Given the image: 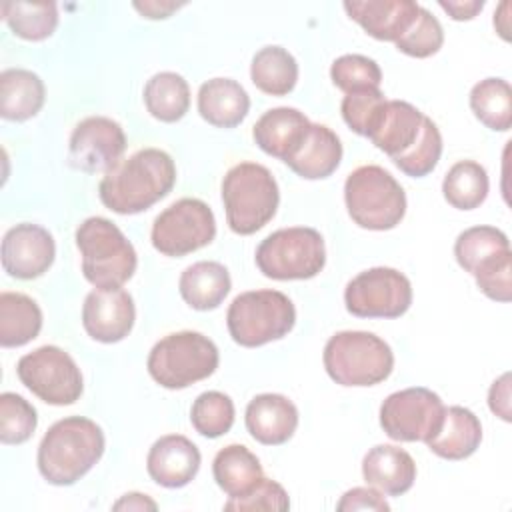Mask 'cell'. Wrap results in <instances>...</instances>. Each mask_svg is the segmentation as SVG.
<instances>
[{
  "label": "cell",
  "instance_id": "6da1fadb",
  "mask_svg": "<svg viewBox=\"0 0 512 512\" xmlns=\"http://www.w3.org/2000/svg\"><path fill=\"white\" fill-rule=\"evenodd\" d=\"M176 184V166L168 152L142 148L120 160L98 184L102 204L122 216L140 214L170 194Z\"/></svg>",
  "mask_w": 512,
  "mask_h": 512
},
{
  "label": "cell",
  "instance_id": "7a4b0ae2",
  "mask_svg": "<svg viewBox=\"0 0 512 512\" xmlns=\"http://www.w3.org/2000/svg\"><path fill=\"white\" fill-rule=\"evenodd\" d=\"M104 432L86 416L54 422L38 446V470L54 486H72L86 476L104 454Z\"/></svg>",
  "mask_w": 512,
  "mask_h": 512
},
{
  "label": "cell",
  "instance_id": "3957f363",
  "mask_svg": "<svg viewBox=\"0 0 512 512\" xmlns=\"http://www.w3.org/2000/svg\"><path fill=\"white\" fill-rule=\"evenodd\" d=\"M76 246L82 256V274L98 290L122 288L138 266L132 242L102 216H90L76 228Z\"/></svg>",
  "mask_w": 512,
  "mask_h": 512
},
{
  "label": "cell",
  "instance_id": "277c9868",
  "mask_svg": "<svg viewBox=\"0 0 512 512\" xmlns=\"http://www.w3.org/2000/svg\"><path fill=\"white\" fill-rule=\"evenodd\" d=\"M226 222L234 234L250 236L276 214L280 192L272 172L256 162L232 166L222 180Z\"/></svg>",
  "mask_w": 512,
  "mask_h": 512
},
{
  "label": "cell",
  "instance_id": "5b68a950",
  "mask_svg": "<svg viewBox=\"0 0 512 512\" xmlns=\"http://www.w3.org/2000/svg\"><path fill=\"white\" fill-rule=\"evenodd\" d=\"M322 360L326 374L340 386H374L394 368L388 342L364 330H342L330 336Z\"/></svg>",
  "mask_w": 512,
  "mask_h": 512
},
{
  "label": "cell",
  "instance_id": "8992f818",
  "mask_svg": "<svg viewBox=\"0 0 512 512\" xmlns=\"http://www.w3.org/2000/svg\"><path fill=\"white\" fill-rule=\"evenodd\" d=\"M348 216L364 230H392L406 214V194L398 180L376 164L358 166L344 182Z\"/></svg>",
  "mask_w": 512,
  "mask_h": 512
},
{
  "label": "cell",
  "instance_id": "52a82bcc",
  "mask_svg": "<svg viewBox=\"0 0 512 512\" xmlns=\"http://www.w3.org/2000/svg\"><path fill=\"white\" fill-rule=\"evenodd\" d=\"M218 362V348L208 336L182 330L164 336L152 346L146 368L162 388L182 390L212 376Z\"/></svg>",
  "mask_w": 512,
  "mask_h": 512
},
{
  "label": "cell",
  "instance_id": "ba28073f",
  "mask_svg": "<svg viewBox=\"0 0 512 512\" xmlns=\"http://www.w3.org/2000/svg\"><path fill=\"white\" fill-rule=\"evenodd\" d=\"M454 256L460 268L474 276L484 296L496 302L512 300V256L508 236L494 226H472L458 234Z\"/></svg>",
  "mask_w": 512,
  "mask_h": 512
},
{
  "label": "cell",
  "instance_id": "9c48e42d",
  "mask_svg": "<svg viewBox=\"0 0 512 512\" xmlns=\"http://www.w3.org/2000/svg\"><path fill=\"white\" fill-rule=\"evenodd\" d=\"M296 324L292 300L278 290H250L238 294L226 312L232 340L244 348L264 346L284 338Z\"/></svg>",
  "mask_w": 512,
  "mask_h": 512
},
{
  "label": "cell",
  "instance_id": "30bf717a",
  "mask_svg": "<svg viewBox=\"0 0 512 512\" xmlns=\"http://www.w3.org/2000/svg\"><path fill=\"white\" fill-rule=\"evenodd\" d=\"M258 270L272 280H308L326 264L324 238L308 226L280 228L256 248Z\"/></svg>",
  "mask_w": 512,
  "mask_h": 512
},
{
  "label": "cell",
  "instance_id": "8fae6325",
  "mask_svg": "<svg viewBox=\"0 0 512 512\" xmlns=\"http://www.w3.org/2000/svg\"><path fill=\"white\" fill-rule=\"evenodd\" d=\"M20 382L50 406H70L80 400L84 380L74 358L58 346H40L16 364Z\"/></svg>",
  "mask_w": 512,
  "mask_h": 512
},
{
  "label": "cell",
  "instance_id": "7c38bea8",
  "mask_svg": "<svg viewBox=\"0 0 512 512\" xmlns=\"http://www.w3.org/2000/svg\"><path fill=\"white\" fill-rule=\"evenodd\" d=\"M216 236L210 206L198 198H180L162 210L152 224V246L164 256H186L208 246Z\"/></svg>",
  "mask_w": 512,
  "mask_h": 512
},
{
  "label": "cell",
  "instance_id": "4fadbf2b",
  "mask_svg": "<svg viewBox=\"0 0 512 512\" xmlns=\"http://www.w3.org/2000/svg\"><path fill=\"white\" fill-rule=\"evenodd\" d=\"M442 398L424 388L412 386L392 392L380 406V426L398 442H428L444 420Z\"/></svg>",
  "mask_w": 512,
  "mask_h": 512
},
{
  "label": "cell",
  "instance_id": "5bb4252c",
  "mask_svg": "<svg viewBox=\"0 0 512 512\" xmlns=\"http://www.w3.org/2000/svg\"><path fill=\"white\" fill-rule=\"evenodd\" d=\"M344 304L358 318H398L412 304V284L396 268H368L346 284Z\"/></svg>",
  "mask_w": 512,
  "mask_h": 512
},
{
  "label": "cell",
  "instance_id": "9a60e30c",
  "mask_svg": "<svg viewBox=\"0 0 512 512\" xmlns=\"http://www.w3.org/2000/svg\"><path fill=\"white\" fill-rule=\"evenodd\" d=\"M126 150L122 126L108 116H88L80 120L68 142V164L86 174L112 170Z\"/></svg>",
  "mask_w": 512,
  "mask_h": 512
},
{
  "label": "cell",
  "instance_id": "2e32d148",
  "mask_svg": "<svg viewBox=\"0 0 512 512\" xmlns=\"http://www.w3.org/2000/svg\"><path fill=\"white\" fill-rule=\"evenodd\" d=\"M54 256V238L38 224H16L2 238V268L12 278H40L52 266Z\"/></svg>",
  "mask_w": 512,
  "mask_h": 512
},
{
  "label": "cell",
  "instance_id": "e0dca14e",
  "mask_svg": "<svg viewBox=\"0 0 512 512\" xmlns=\"http://www.w3.org/2000/svg\"><path fill=\"white\" fill-rule=\"evenodd\" d=\"M136 320L132 296L122 288L92 290L82 306V326L86 334L102 344L124 340Z\"/></svg>",
  "mask_w": 512,
  "mask_h": 512
},
{
  "label": "cell",
  "instance_id": "ac0fdd59",
  "mask_svg": "<svg viewBox=\"0 0 512 512\" xmlns=\"http://www.w3.org/2000/svg\"><path fill=\"white\" fill-rule=\"evenodd\" d=\"M198 446L182 434L158 438L146 456L148 476L164 488H182L190 484L200 470Z\"/></svg>",
  "mask_w": 512,
  "mask_h": 512
},
{
  "label": "cell",
  "instance_id": "d6986e66",
  "mask_svg": "<svg viewBox=\"0 0 512 512\" xmlns=\"http://www.w3.org/2000/svg\"><path fill=\"white\" fill-rule=\"evenodd\" d=\"M344 10L368 36L396 42L416 20L420 6L410 0H352L344 2Z\"/></svg>",
  "mask_w": 512,
  "mask_h": 512
},
{
  "label": "cell",
  "instance_id": "ffe728a7",
  "mask_svg": "<svg viewBox=\"0 0 512 512\" xmlns=\"http://www.w3.org/2000/svg\"><path fill=\"white\" fill-rule=\"evenodd\" d=\"M244 422L256 442L280 446L288 442L298 428V408L282 394H258L248 402Z\"/></svg>",
  "mask_w": 512,
  "mask_h": 512
},
{
  "label": "cell",
  "instance_id": "44dd1931",
  "mask_svg": "<svg viewBox=\"0 0 512 512\" xmlns=\"http://www.w3.org/2000/svg\"><path fill=\"white\" fill-rule=\"evenodd\" d=\"M424 114L404 100H386L368 138L390 160L402 156L418 140L424 124Z\"/></svg>",
  "mask_w": 512,
  "mask_h": 512
},
{
  "label": "cell",
  "instance_id": "7402d4cb",
  "mask_svg": "<svg viewBox=\"0 0 512 512\" xmlns=\"http://www.w3.org/2000/svg\"><path fill=\"white\" fill-rule=\"evenodd\" d=\"M310 124L298 108L278 106L256 120L252 136L262 152L286 162L302 144Z\"/></svg>",
  "mask_w": 512,
  "mask_h": 512
},
{
  "label": "cell",
  "instance_id": "603a6c76",
  "mask_svg": "<svg viewBox=\"0 0 512 512\" xmlns=\"http://www.w3.org/2000/svg\"><path fill=\"white\" fill-rule=\"evenodd\" d=\"M362 476L368 486L386 496L408 492L416 480V464L412 456L392 444L370 448L362 460Z\"/></svg>",
  "mask_w": 512,
  "mask_h": 512
},
{
  "label": "cell",
  "instance_id": "cb8c5ba5",
  "mask_svg": "<svg viewBox=\"0 0 512 512\" xmlns=\"http://www.w3.org/2000/svg\"><path fill=\"white\" fill-rule=\"evenodd\" d=\"M342 160V144L334 130L324 124H310L298 150L284 162L294 174L306 180H322L336 172Z\"/></svg>",
  "mask_w": 512,
  "mask_h": 512
},
{
  "label": "cell",
  "instance_id": "d4e9b609",
  "mask_svg": "<svg viewBox=\"0 0 512 512\" xmlns=\"http://www.w3.org/2000/svg\"><path fill=\"white\" fill-rule=\"evenodd\" d=\"M482 442V424L478 416L464 406L444 410L440 430L426 442L430 452L444 460H464L472 456Z\"/></svg>",
  "mask_w": 512,
  "mask_h": 512
},
{
  "label": "cell",
  "instance_id": "484cf974",
  "mask_svg": "<svg viewBox=\"0 0 512 512\" xmlns=\"http://www.w3.org/2000/svg\"><path fill=\"white\" fill-rule=\"evenodd\" d=\"M248 110V92L232 78L206 80L198 90V112L216 128H236Z\"/></svg>",
  "mask_w": 512,
  "mask_h": 512
},
{
  "label": "cell",
  "instance_id": "4316f807",
  "mask_svg": "<svg viewBox=\"0 0 512 512\" xmlns=\"http://www.w3.org/2000/svg\"><path fill=\"white\" fill-rule=\"evenodd\" d=\"M232 288L230 274L224 264L200 260L180 274L178 290L182 300L200 312L218 308Z\"/></svg>",
  "mask_w": 512,
  "mask_h": 512
},
{
  "label": "cell",
  "instance_id": "83f0119b",
  "mask_svg": "<svg viewBox=\"0 0 512 512\" xmlns=\"http://www.w3.org/2000/svg\"><path fill=\"white\" fill-rule=\"evenodd\" d=\"M46 100L44 82L26 68H8L0 74V116L24 122L40 112Z\"/></svg>",
  "mask_w": 512,
  "mask_h": 512
},
{
  "label": "cell",
  "instance_id": "f1b7e54d",
  "mask_svg": "<svg viewBox=\"0 0 512 512\" xmlns=\"http://www.w3.org/2000/svg\"><path fill=\"white\" fill-rule=\"evenodd\" d=\"M42 330V310L22 292L0 294V346L18 348L34 340Z\"/></svg>",
  "mask_w": 512,
  "mask_h": 512
},
{
  "label": "cell",
  "instance_id": "f546056e",
  "mask_svg": "<svg viewBox=\"0 0 512 512\" xmlns=\"http://www.w3.org/2000/svg\"><path fill=\"white\" fill-rule=\"evenodd\" d=\"M212 474L228 498L244 496L262 480V464L246 446L228 444L214 456Z\"/></svg>",
  "mask_w": 512,
  "mask_h": 512
},
{
  "label": "cell",
  "instance_id": "4dcf8cb0",
  "mask_svg": "<svg viewBox=\"0 0 512 512\" xmlns=\"http://www.w3.org/2000/svg\"><path fill=\"white\" fill-rule=\"evenodd\" d=\"M250 80L264 94L286 96L298 82V62L282 46H264L252 58Z\"/></svg>",
  "mask_w": 512,
  "mask_h": 512
},
{
  "label": "cell",
  "instance_id": "1f68e13d",
  "mask_svg": "<svg viewBox=\"0 0 512 512\" xmlns=\"http://www.w3.org/2000/svg\"><path fill=\"white\" fill-rule=\"evenodd\" d=\"M144 104L160 122H178L190 108V88L176 72H158L144 86Z\"/></svg>",
  "mask_w": 512,
  "mask_h": 512
},
{
  "label": "cell",
  "instance_id": "d6a6232c",
  "mask_svg": "<svg viewBox=\"0 0 512 512\" xmlns=\"http://www.w3.org/2000/svg\"><path fill=\"white\" fill-rule=\"evenodd\" d=\"M474 116L494 132H506L512 124V88L504 78H484L470 90Z\"/></svg>",
  "mask_w": 512,
  "mask_h": 512
},
{
  "label": "cell",
  "instance_id": "836d02e7",
  "mask_svg": "<svg viewBox=\"0 0 512 512\" xmlns=\"http://www.w3.org/2000/svg\"><path fill=\"white\" fill-rule=\"evenodd\" d=\"M488 174L474 160L456 162L442 180L444 200L456 210H474L488 196Z\"/></svg>",
  "mask_w": 512,
  "mask_h": 512
},
{
  "label": "cell",
  "instance_id": "e575fe53",
  "mask_svg": "<svg viewBox=\"0 0 512 512\" xmlns=\"http://www.w3.org/2000/svg\"><path fill=\"white\" fill-rule=\"evenodd\" d=\"M0 10L8 28L22 40H46L58 26L54 2H4Z\"/></svg>",
  "mask_w": 512,
  "mask_h": 512
},
{
  "label": "cell",
  "instance_id": "d590c367",
  "mask_svg": "<svg viewBox=\"0 0 512 512\" xmlns=\"http://www.w3.org/2000/svg\"><path fill=\"white\" fill-rule=\"evenodd\" d=\"M190 422L194 430L206 438L224 436L234 424L232 398L218 390L202 392L190 408Z\"/></svg>",
  "mask_w": 512,
  "mask_h": 512
},
{
  "label": "cell",
  "instance_id": "8d00e7d4",
  "mask_svg": "<svg viewBox=\"0 0 512 512\" xmlns=\"http://www.w3.org/2000/svg\"><path fill=\"white\" fill-rule=\"evenodd\" d=\"M442 154V136L438 126L426 116L424 124H422V132L418 136V140L412 144V148L408 152H404L402 156L394 158V166L400 168V172H404L410 178H422L428 176Z\"/></svg>",
  "mask_w": 512,
  "mask_h": 512
},
{
  "label": "cell",
  "instance_id": "74e56055",
  "mask_svg": "<svg viewBox=\"0 0 512 512\" xmlns=\"http://www.w3.org/2000/svg\"><path fill=\"white\" fill-rule=\"evenodd\" d=\"M36 408L14 392L0 394V442L24 444L36 430Z\"/></svg>",
  "mask_w": 512,
  "mask_h": 512
},
{
  "label": "cell",
  "instance_id": "f35d334b",
  "mask_svg": "<svg viewBox=\"0 0 512 512\" xmlns=\"http://www.w3.org/2000/svg\"><path fill=\"white\" fill-rule=\"evenodd\" d=\"M330 78L336 88L350 94L366 88H380L382 70L376 60L362 54H344L330 66Z\"/></svg>",
  "mask_w": 512,
  "mask_h": 512
},
{
  "label": "cell",
  "instance_id": "ab89813d",
  "mask_svg": "<svg viewBox=\"0 0 512 512\" xmlns=\"http://www.w3.org/2000/svg\"><path fill=\"white\" fill-rule=\"evenodd\" d=\"M396 48L412 58H428L436 54L444 44V30L438 18L420 6L416 20L406 30L402 38H398Z\"/></svg>",
  "mask_w": 512,
  "mask_h": 512
},
{
  "label": "cell",
  "instance_id": "60d3db41",
  "mask_svg": "<svg viewBox=\"0 0 512 512\" xmlns=\"http://www.w3.org/2000/svg\"><path fill=\"white\" fill-rule=\"evenodd\" d=\"M384 102H386V98L380 92V88L356 90V92H350L344 96V100L340 104V112L350 130L368 138L370 128L374 126Z\"/></svg>",
  "mask_w": 512,
  "mask_h": 512
},
{
  "label": "cell",
  "instance_id": "b9f144b4",
  "mask_svg": "<svg viewBox=\"0 0 512 512\" xmlns=\"http://www.w3.org/2000/svg\"><path fill=\"white\" fill-rule=\"evenodd\" d=\"M288 508H290V500L284 486L264 476L250 492H246L244 496L230 498L224 504V510H236V512H254V510L284 512Z\"/></svg>",
  "mask_w": 512,
  "mask_h": 512
},
{
  "label": "cell",
  "instance_id": "7bdbcfd3",
  "mask_svg": "<svg viewBox=\"0 0 512 512\" xmlns=\"http://www.w3.org/2000/svg\"><path fill=\"white\" fill-rule=\"evenodd\" d=\"M336 508L340 512H350V510H378V512H386V510H390V504L372 486H356V488H352V490L342 494V498H340Z\"/></svg>",
  "mask_w": 512,
  "mask_h": 512
},
{
  "label": "cell",
  "instance_id": "ee69618b",
  "mask_svg": "<svg viewBox=\"0 0 512 512\" xmlns=\"http://www.w3.org/2000/svg\"><path fill=\"white\" fill-rule=\"evenodd\" d=\"M488 406L492 414L500 416L504 422H510V374L504 372L498 380L492 382L488 392Z\"/></svg>",
  "mask_w": 512,
  "mask_h": 512
},
{
  "label": "cell",
  "instance_id": "f6af8a7d",
  "mask_svg": "<svg viewBox=\"0 0 512 512\" xmlns=\"http://www.w3.org/2000/svg\"><path fill=\"white\" fill-rule=\"evenodd\" d=\"M440 4V8L444 10V12H448V16L452 18V20H472L478 12H482V8H484V0H440L438 2Z\"/></svg>",
  "mask_w": 512,
  "mask_h": 512
},
{
  "label": "cell",
  "instance_id": "bcb514c9",
  "mask_svg": "<svg viewBox=\"0 0 512 512\" xmlns=\"http://www.w3.org/2000/svg\"><path fill=\"white\" fill-rule=\"evenodd\" d=\"M184 4H174V2H134V8L150 20H158V18H168L174 10H178Z\"/></svg>",
  "mask_w": 512,
  "mask_h": 512
},
{
  "label": "cell",
  "instance_id": "7dc6e473",
  "mask_svg": "<svg viewBox=\"0 0 512 512\" xmlns=\"http://www.w3.org/2000/svg\"><path fill=\"white\" fill-rule=\"evenodd\" d=\"M112 508L114 510H156L158 504L150 500L146 494L130 492V494H124L118 502H114Z\"/></svg>",
  "mask_w": 512,
  "mask_h": 512
},
{
  "label": "cell",
  "instance_id": "c3c4849f",
  "mask_svg": "<svg viewBox=\"0 0 512 512\" xmlns=\"http://www.w3.org/2000/svg\"><path fill=\"white\" fill-rule=\"evenodd\" d=\"M508 8H510V4L508 2H502L500 4V10L498 12H494V26H496V30H498V34L504 38V40H510L508 38Z\"/></svg>",
  "mask_w": 512,
  "mask_h": 512
}]
</instances>
